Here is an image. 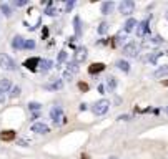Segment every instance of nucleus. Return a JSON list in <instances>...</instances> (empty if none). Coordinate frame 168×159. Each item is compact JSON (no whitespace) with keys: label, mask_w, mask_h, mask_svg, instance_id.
<instances>
[{"label":"nucleus","mask_w":168,"mask_h":159,"mask_svg":"<svg viewBox=\"0 0 168 159\" xmlns=\"http://www.w3.org/2000/svg\"><path fill=\"white\" fill-rule=\"evenodd\" d=\"M110 108V101L108 99H100V101H97L95 106H93V113L97 116H102V114H105L107 111Z\"/></svg>","instance_id":"obj_1"},{"label":"nucleus","mask_w":168,"mask_h":159,"mask_svg":"<svg viewBox=\"0 0 168 159\" xmlns=\"http://www.w3.org/2000/svg\"><path fill=\"white\" fill-rule=\"evenodd\" d=\"M118 10H120L121 15L128 17V15L133 13V10H135V3H133L132 0H123V2L118 5Z\"/></svg>","instance_id":"obj_2"},{"label":"nucleus","mask_w":168,"mask_h":159,"mask_svg":"<svg viewBox=\"0 0 168 159\" xmlns=\"http://www.w3.org/2000/svg\"><path fill=\"white\" fill-rule=\"evenodd\" d=\"M0 66H2L3 70H10V72L17 68L15 66V61L8 55H5V53H0Z\"/></svg>","instance_id":"obj_3"},{"label":"nucleus","mask_w":168,"mask_h":159,"mask_svg":"<svg viewBox=\"0 0 168 159\" xmlns=\"http://www.w3.org/2000/svg\"><path fill=\"white\" fill-rule=\"evenodd\" d=\"M138 51H140V45H138L137 42H128L123 46V53L128 55V56H137Z\"/></svg>","instance_id":"obj_4"},{"label":"nucleus","mask_w":168,"mask_h":159,"mask_svg":"<svg viewBox=\"0 0 168 159\" xmlns=\"http://www.w3.org/2000/svg\"><path fill=\"white\" fill-rule=\"evenodd\" d=\"M50 118H52V121L55 123V125H62V123H65V118H63V113H62V109L60 108H57V106H53L50 111Z\"/></svg>","instance_id":"obj_5"},{"label":"nucleus","mask_w":168,"mask_h":159,"mask_svg":"<svg viewBox=\"0 0 168 159\" xmlns=\"http://www.w3.org/2000/svg\"><path fill=\"white\" fill-rule=\"evenodd\" d=\"M148 19L147 20H143V22H140L137 25V37H145L147 35V32H148Z\"/></svg>","instance_id":"obj_6"},{"label":"nucleus","mask_w":168,"mask_h":159,"mask_svg":"<svg viewBox=\"0 0 168 159\" xmlns=\"http://www.w3.org/2000/svg\"><path fill=\"white\" fill-rule=\"evenodd\" d=\"M32 131L38 133V134H47L48 133V126L45 123H33L32 125Z\"/></svg>","instance_id":"obj_7"},{"label":"nucleus","mask_w":168,"mask_h":159,"mask_svg":"<svg viewBox=\"0 0 168 159\" xmlns=\"http://www.w3.org/2000/svg\"><path fill=\"white\" fill-rule=\"evenodd\" d=\"M87 55H88V51H87L85 46H78L77 53H75V61H77V63H82L85 58H87Z\"/></svg>","instance_id":"obj_8"},{"label":"nucleus","mask_w":168,"mask_h":159,"mask_svg":"<svg viewBox=\"0 0 168 159\" xmlns=\"http://www.w3.org/2000/svg\"><path fill=\"white\" fill-rule=\"evenodd\" d=\"M0 139L5 141V143H8V141H14V139H15V131H12V129L2 131V133H0Z\"/></svg>","instance_id":"obj_9"},{"label":"nucleus","mask_w":168,"mask_h":159,"mask_svg":"<svg viewBox=\"0 0 168 159\" xmlns=\"http://www.w3.org/2000/svg\"><path fill=\"white\" fill-rule=\"evenodd\" d=\"M105 70V65L103 63H92L90 65V68H88V73L90 75H95V73H100Z\"/></svg>","instance_id":"obj_10"},{"label":"nucleus","mask_w":168,"mask_h":159,"mask_svg":"<svg viewBox=\"0 0 168 159\" xmlns=\"http://www.w3.org/2000/svg\"><path fill=\"white\" fill-rule=\"evenodd\" d=\"M12 46H14V48H17V50L24 48V46H25V40L22 38L20 35H17V37H14V40H12Z\"/></svg>","instance_id":"obj_11"},{"label":"nucleus","mask_w":168,"mask_h":159,"mask_svg":"<svg viewBox=\"0 0 168 159\" xmlns=\"http://www.w3.org/2000/svg\"><path fill=\"white\" fill-rule=\"evenodd\" d=\"M37 65H40V58L33 56V58H28V60L25 61V68H28V70H32V72H33V70L37 68Z\"/></svg>","instance_id":"obj_12"},{"label":"nucleus","mask_w":168,"mask_h":159,"mask_svg":"<svg viewBox=\"0 0 168 159\" xmlns=\"http://www.w3.org/2000/svg\"><path fill=\"white\" fill-rule=\"evenodd\" d=\"M62 86H63V81L62 80H53L52 83L45 85V90H60Z\"/></svg>","instance_id":"obj_13"},{"label":"nucleus","mask_w":168,"mask_h":159,"mask_svg":"<svg viewBox=\"0 0 168 159\" xmlns=\"http://www.w3.org/2000/svg\"><path fill=\"white\" fill-rule=\"evenodd\" d=\"M115 8V3L113 2H105L102 5V13L103 15H108V13H112V10Z\"/></svg>","instance_id":"obj_14"},{"label":"nucleus","mask_w":168,"mask_h":159,"mask_svg":"<svg viewBox=\"0 0 168 159\" xmlns=\"http://www.w3.org/2000/svg\"><path fill=\"white\" fill-rule=\"evenodd\" d=\"M73 25H75V37H82V23H80V17L73 19Z\"/></svg>","instance_id":"obj_15"},{"label":"nucleus","mask_w":168,"mask_h":159,"mask_svg":"<svg viewBox=\"0 0 168 159\" xmlns=\"http://www.w3.org/2000/svg\"><path fill=\"white\" fill-rule=\"evenodd\" d=\"M0 90H3V91H10V90H12V83H10V80L0 78Z\"/></svg>","instance_id":"obj_16"},{"label":"nucleus","mask_w":168,"mask_h":159,"mask_svg":"<svg viewBox=\"0 0 168 159\" xmlns=\"http://www.w3.org/2000/svg\"><path fill=\"white\" fill-rule=\"evenodd\" d=\"M115 88H117V80H115L113 76H108V78H107V90L112 93Z\"/></svg>","instance_id":"obj_17"},{"label":"nucleus","mask_w":168,"mask_h":159,"mask_svg":"<svg viewBox=\"0 0 168 159\" xmlns=\"http://www.w3.org/2000/svg\"><path fill=\"white\" fill-rule=\"evenodd\" d=\"M166 75H168V65H163V66H160V68L155 72L156 78H161V76H166Z\"/></svg>","instance_id":"obj_18"},{"label":"nucleus","mask_w":168,"mask_h":159,"mask_svg":"<svg viewBox=\"0 0 168 159\" xmlns=\"http://www.w3.org/2000/svg\"><path fill=\"white\" fill-rule=\"evenodd\" d=\"M135 25H138L137 20L135 19H128V20H126V23H125V32H132L133 28H135Z\"/></svg>","instance_id":"obj_19"},{"label":"nucleus","mask_w":168,"mask_h":159,"mask_svg":"<svg viewBox=\"0 0 168 159\" xmlns=\"http://www.w3.org/2000/svg\"><path fill=\"white\" fill-rule=\"evenodd\" d=\"M117 66H118V70H121V72H125V73L130 70L128 61H125V60H118V61H117Z\"/></svg>","instance_id":"obj_20"},{"label":"nucleus","mask_w":168,"mask_h":159,"mask_svg":"<svg viewBox=\"0 0 168 159\" xmlns=\"http://www.w3.org/2000/svg\"><path fill=\"white\" fill-rule=\"evenodd\" d=\"M50 68H52L50 60H40V70H42V72H48Z\"/></svg>","instance_id":"obj_21"},{"label":"nucleus","mask_w":168,"mask_h":159,"mask_svg":"<svg viewBox=\"0 0 168 159\" xmlns=\"http://www.w3.org/2000/svg\"><path fill=\"white\" fill-rule=\"evenodd\" d=\"M67 72H70V73H77L78 72V63L77 61H68L67 63Z\"/></svg>","instance_id":"obj_22"},{"label":"nucleus","mask_w":168,"mask_h":159,"mask_svg":"<svg viewBox=\"0 0 168 159\" xmlns=\"http://www.w3.org/2000/svg\"><path fill=\"white\" fill-rule=\"evenodd\" d=\"M160 56H163V53H161V51H155V53H152V55L148 56V61L155 65L156 61H158V58H160Z\"/></svg>","instance_id":"obj_23"},{"label":"nucleus","mask_w":168,"mask_h":159,"mask_svg":"<svg viewBox=\"0 0 168 159\" xmlns=\"http://www.w3.org/2000/svg\"><path fill=\"white\" fill-rule=\"evenodd\" d=\"M0 10L3 12L5 17H10V15H12V8H10L7 3H0Z\"/></svg>","instance_id":"obj_24"},{"label":"nucleus","mask_w":168,"mask_h":159,"mask_svg":"<svg viewBox=\"0 0 168 159\" xmlns=\"http://www.w3.org/2000/svg\"><path fill=\"white\" fill-rule=\"evenodd\" d=\"M161 43H163V40H161L160 37H153V38L148 42V45H152V46H158V45H161Z\"/></svg>","instance_id":"obj_25"},{"label":"nucleus","mask_w":168,"mask_h":159,"mask_svg":"<svg viewBox=\"0 0 168 159\" xmlns=\"http://www.w3.org/2000/svg\"><path fill=\"white\" fill-rule=\"evenodd\" d=\"M45 13H47L48 17H55L57 15V10L52 7V2H48V7H47V10H45Z\"/></svg>","instance_id":"obj_26"},{"label":"nucleus","mask_w":168,"mask_h":159,"mask_svg":"<svg viewBox=\"0 0 168 159\" xmlns=\"http://www.w3.org/2000/svg\"><path fill=\"white\" fill-rule=\"evenodd\" d=\"M107 32H108V23H105V22L100 23V27H98V33H100V35H105Z\"/></svg>","instance_id":"obj_27"},{"label":"nucleus","mask_w":168,"mask_h":159,"mask_svg":"<svg viewBox=\"0 0 168 159\" xmlns=\"http://www.w3.org/2000/svg\"><path fill=\"white\" fill-rule=\"evenodd\" d=\"M28 108H30V111H38L40 108H42V104H40V103H35V101H32V103H28Z\"/></svg>","instance_id":"obj_28"},{"label":"nucleus","mask_w":168,"mask_h":159,"mask_svg":"<svg viewBox=\"0 0 168 159\" xmlns=\"http://www.w3.org/2000/svg\"><path fill=\"white\" fill-rule=\"evenodd\" d=\"M67 60V51L65 50H62L59 53V58H57V63H62V61H65Z\"/></svg>","instance_id":"obj_29"},{"label":"nucleus","mask_w":168,"mask_h":159,"mask_svg":"<svg viewBox=\"0 0 168 159\" xmlns=\"http://www.w3.org/2000/svg\"><path fill=\"white\" fill-rule=\"evenodd\" d=\"M24 48H27V50L35 48V42H33V40H25V46H24Z\"/></svg>","instance_id":"obj_30"},{"label":"nucleus","mask_w":168,"mask_h":159,"mask_svg":"<svg viewBox=\"0 0 168 159\" xmlns=\"http://www.w3.org/2000/svg\"><path fill=\"white\" fill-rule=\"evenodd\" d=\"M19 95H20V88H19V86H14V88H12V93H10V96L17 98Z\"/></svg>","instance_id":"obj_31"},{"label":"nucleus","mask_w":168,"mask_h":159,"mask_svg":"<svg viewBox=\"0 0 168 159\" xmlns=\"http://www.w3.org/2000/svg\"><path fill=\"white\" fill-rule=\"evenodd\" d=\"M73 5H75V2H73V0H68V2H67V5H65V12H70V10L73 8Z\"/></svg>","instance_id":"obj_32"},{"label":"nucleus","mask_w":168,"mask_h":159,"mask_svg":"<svg viewBox=\"0 0 168 159\" xmlns=\"http://www.w3.org/2000/svg\"><path fill=\"white\" fill-rule=\"evenodd\" d=\"M15 5L17 7H24V5H27V0H17Z\"/></svg>","instance_id":"obj_33"},{"label":"nucleus","mask_w":168,"mask_h":159,"mask_svg":"<svg viewBox=\"0 0 168 159\" xmlns=\"http://www.w3.org/2000/svg\"><path fill=\"white\" fill-rule=\"evenodd\" d=\"M78 88L82 91H87V90H88V85H87V83H78Z\"/></svg>","instance_id":"obj_34"},{"label":"nucleus","mask_w":168,"mask_h":159,"mask_svg":"<svg viewBox=\"0 0 168 159\" xmlns=\"http://www.w3.org/2000/svg\"><path fill=\"white\" fill-rule=\"evenodd\" d=\"M63 78H65L67 81H70L72 80V73L70 72H65V73H63Z\"/></svg>","instance_id":"obj_35"},{"label":"nucleus","mask_w":168,"mask_h":159,"mask_svg":"<svg viewBox=\"0 0 168 159\" xmlns=\"http://www.w3.org/2000/svg\"><path fill=\"white\" fill-rule=\"evenodd\" d=\"M3 101H5V91L0 90V103H3Z\"/></svg>","instance_id":"obj_36"},{"label":"nucleus","mask_w":168,"mask_h":159,"mask_svg":"<svg viewBox=\"0 0 168 159\" xmlns=\"http://www.w3.org/2000/svg\"><path fill=\"white\" fill-rule=\"evenodd\" d=\"M118 119H121V121H128V119H130V116H128V114H121Z\"/></svg>","instance_id":"obj_37"},{"label":"nucleus","mask_w":168,"mask_h":159,"mask_svg":"<svg viewBox=\"0 0 168 159\" xmlns=\"http://www.w3.org/2000/svg\"><path fill=\"white\" fill-rule=\"evenodd\" d=\"M80 109L85 111V109H87V104H85V103H82V104H80Z\"/></svg>","instance_id":"obj_38"},{"label":"nucleus","mask_w":168,"mask_h":159,"mask_svg":"<svg viewBox=\"0 0 168 159\" xmlns=\"http://www.w3.org/2000/svg\"><path fill=\"white\" fill-rule=\"evenodd\" d=\"M47 35H48V30H47V28H45V30H43V33H42V37L45 38V37H47Z\"/></svg>","instance_id":"obj_39"},{"label":"nucleus","mask_w":168,"mask_h":159,"mask_svg":"<svg viewBox=\"0 0 168 159\" xmlns=\"http://www.w3.org/2000/svg\"><path fill=\"white\" fill-rule=\"evenodd\" d=\"M98 90H100V93H103V91H105V86L100 85V86H98Z\"/></svg>","instance_id":"obj_40"},{"label":"nucleus","mask_w":168,"mask_h":159,"mask_svg":"<svg viewBox=\"0 0 168 159\" xmlns=\"http://www.w3.org/2000/svg\"><path fill=\"white\" fill-rule=\"evenodd\" d=\"M80 159H88V157H87V156H82V157H80Z\"/></svg>","instance_id":"obj_41"},{"label":"nucleus","mask_w":168,"mask_h":159,"mask_svg":"<svg viewBox=\"0 0 168 159\" xmlns=\"http://www.w3.org/2000/svg\"><path fill=\"white\" fill-rule=\"evenodd\" d=\"M165 17H166V20H168V12H166V15H165Z\"/></svg>","instance_id":"obj_42"},{"label":"nucleus","mask_w":168,"mask_h":159,"mask_svg":"<svg viewBox=\"0 0 168 159\" xmlns=\"http://www.w3.org/2000/svg\"><path fill=\"white\" fill-rule=\"evenodd\" d=\"M166 113H168V106H166Z\"/></svg>","instance_id":"obj_43"},{"label":"nucleus","mask_w":168,"mask_h":159,"mask_svg":"<svg viewBox=\"0 0 168 159\" xmlns=\"http://www.w3.org/2000/svg\"><path fill=\"white\" fill-rule=\"evenodd\" d=\"M110 159H117V157H110Z\"/></svg>","instance_id":"obj_44"}]
</instances>
